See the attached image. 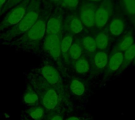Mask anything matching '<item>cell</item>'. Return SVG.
Instances as JSON below:
<instances>
[{"label": "cell", "mask_w": 135, "mask_h": 120, "mask_svg": "<svg viewBox=\"0 0 135 120\" xmlns=\"http://www.w3.org/2000/svg\"><path fill=\"white\" fill-rule=\"evenodd\" d=\"M40 0H32L28 10L21 20L13 28L3 31L0 35V39L5 41L16 39L18 36L22 35L28 31L38 20L42 11L40 7Z\"/></svg>", "instance_id": "6da1fadb"}, {"label": "cell", "mask_w": 135, "mask_h": 120, "mask_svg": "<svg viewBox=\"0 0 135 120\" xmlns=\"http://www.w3.org/2000/svg\"><path fill=\"white\" fill-rule=\"evenodd\" d=\"M48 16L41 13L36 23L21 37L17 38L14 45L25 50H36L46 35V24Z\"/></svg>", "instance_id": "7a4b0ae2"}, {"label": "cell", "mask_w": 135, "mask_h": 120, "mask_svg": "<svg viewBox=\"0 0 135 120\" xmlns=\"http://www.w3.org/2000/svg\"><path fill=\"white\" fill-rule=\"evenodd\" d=\"M115 9V0H104L100 3L95 13L94 29L99 31L106 28L114 16Z\"/></svg>", "instance_id": "3957f363"}, {"label": "cell", "mask_w": 135, "mask_h": 120, "mask_svg": "<svg viewBox=\"0 0 135 120\" xmlns=\"http://www.w3.org/2000/svg\"><path fill=\"white\" fill-rule=\"evenodd\" d=\"M32 0H23L9 9L0 23V31L16 26L25 15Z\"/></svg>", "instance_id": "277c9868"}, {"label": "cell", "mask_w": 135, "mask_h": 120, "mask_svg": "<svg viewBox=\"0 0 135 120\" xmlns=\"http://www.w3.org/2000/svg\"><path fill=\"white\" fill-rule=\"evenodd\" d=\"M38 95L42 104V107L47 112L55 111L59 105V94L57 90L48 84L45 80L39 84Z\"/></svg>", "instance_id": "5b68a950"}, {"label": "cell", "mask_w": 135, "mask_h": 120, "mask_svg": "<svg viewBox=\"0 0 135 120\" xmlns=\"http://www.w3.org/2000/svg\"><path fill=\"white\" fill-rule=\"evenodd\" d=\"M99 4L81 1L78 8L74 11L87 29H94L95 13Z\"/></svg>", "instance_id": "8992f818"}, {"label": "cell", "mask_w": 135, "mask_h": 120, "mask_svg": "<svg viewBox=\"0 0 135 120\" xmlns=\"http://www.w3.org/2000/svg\"><path fill=\"white\" fill-rule=\"evenodd\" d=\"M62 32L57 35H45L43 42L44 50L55 60L59 61L61 55Z\"/></svg>", "instance_id": "52a82bcc"}, {"label": "cell", "mask_w": 135, "mask_h": 120, "mask_svg": "<svg viewBox=\"0 0 135 120\" xmlns=\"http://www.w3.org/2000/svg\"><path fill=\"white\" fill-rule=\"evenodd\" d=\"M64 13L61 9H57L47 18L46 35H57L62 32L64 22Z\"/></svg>", "instance_id": "ba28073f"}, {"label": "cell", "mask_w": 135, "mask_h": 120, "mask_svg": "<svg viewBox=\"0 0 135 120\" xmlns=\"http://www.w3.org/2000/svg\"><path fill=\"white\" fill-rule=\"evenodd\" d=\"M127 21L126 17L121 14H115L111 19L108 25V33L110 37L119 38L126 33Z\"/></svg>", "instance_id": "9c48e42d"}, {"label": "cell", "mask_w": 135, "mask_h": 120, "mask_svg": "<svg viewBox=\"0 0 135 120\" xmlns=\"http://www.w3.org/2000/svg\"><path fill=\"white\" fill-rule=\"evenodd\" d=\"M63 29H65L66 32L74 35L81 34L85 31V27L84 26L79 17L76 14V13L74 12L64 18L62 30Z\"/></svg>", "instance_id": "30bf717a"}, {"label": "cell", "mask_w": 135, "mask_h": 120, "mask_svg": "<svg viewBox=\"0 0 135 120\" xmlns=\"http://www.w3.org/2000/svg\"><path fill=\"white\" fill-rule=\"evenodd\" d=\"M40 73L44 79L55 89L59 90L61 88V77L59 71L55 67L51 64H44L40 69Z\"/></svg>", "instance_id": "8fae6325"}, {"label": "cell", "mask_w": 135, "mask_h": 120, "mask_svg": "<svg viewBox=\"0 0 135 120\" xmlns=\"http://www.w3.org/2000/svg\"><path fill=\"white\" fill-rule=\"evenodd\" d=\"M119 13L124 17L135 20V0H117V8Z\"/></svg>", "instance_id": "7c38bea8"}, {"label": "cell", "mask_w": 135, "mask_h": 120, "mask_svg": "<svg viewBox=\"0 0 135 120\" xmlns=\"http://www.w3.org/2000/svg\"><path fill=\"white\" fill-rule=\"evenodd\" d=\"M108 54L107 51L97 50L93 54L92 66L97 72H101L106 69L108 62Z\"/></svg>", "instance_id": "4fadbf2b"}, {"label": "cell", "mask_w": 135, "mask_h": 120, "mask_svg": "<svg viewBox=\"0 0 135 120\" xmlns=\"http://www.w3.org/2000/svg\"><path fill=\"white\" fill-rule=\"evenodd\" d=\"M123 53L113 50L112 53L108 58V62L107 65V71L109 73H115L118 72L123 64Z\"/></svg>", "instance_id": "5bb4252c"}, {"label": "cell", "mask_w": 135, "mask_h": 120, "mask_svg": "<svg viewBox=\"0 0 135 120\" xmlns=\"http://www.w3.org/2000/svg\"><path fill=\"white\" fill-rule=\"evenodd\" d=\"M134 43V35L132 31H129L121 36V39L117 42L114 50L124 53Z\"/></svg>", "instance_id": "9a60e30c"}, {"label": "cell", "mask_w": 135, "mask_h": 120, "mask_svg": "<svg viewBox=\"0 0 135 120\" xmlns=\"http://www.w3.org/2000/svg\"><path fill=\"white\" fill-rule=\"evenodd\" d=\"M78 40L81 43V46L85 53L93 55L95 52H97L98 50L97 47L96 41H95V39L93 36L83 35Z\"/></svg>", "instance_id": "2e32d148"}, {"label": "cell", "mask_w": 135, "mask_h": 120, "mask_svg": "<svg viewBox=\"0 0 135 120\" xmlns=\"http://www.w3.org/2000/svg\"><path fill=\"white\" fill-rule=\"evenodd\" d=\"M98 50L107 51L110 46V36L107 31H99L94 36Z\"/></svg>", "instance_id": "e0dca14e"}, {"label": "cell", "mask_w": 135, "mask_h": 120, "mask_svg": "<svg viewBox=\"0 0 135 120\" xmlns=\"http://www.w3.org/2000/svg\"><path fill=\"white\" fill-rule=\"evenodd\" d=\"M73 68L77 73L84 75L90 71L91 64L86 57L82 56L79 59L73 62Z\"/></svg>", "instance_id": "ac0fdd59"}, {"label": "cell", "mask_w": 135, "mask_h": 120, "mask_svg": "<svg viewBox=\"0 0 135 120\" xmlns=\"http://www.w3.org/2000/svg\"><path fill=\"white\" fill-rule=\"evenodd\" d=\"M74 42V35L69 32H65L64 35L62 34L61 38V55L63 57H67V54L70 46Z\"/></svg>", "instance_id": "d6986e66"}, {"label": "cell", "mask_w": 135, "mask_h": 120, "mask_svg": "<svg viewBox=\"0 0 135 120\" xmlns=\"http://www.w3.org/2000/svg\"><path fill=\"white\" fill-rule=\"evenodd\" d=\"M23 101L28 106H36L40 103V97L38 94L32 88H28L23 96Z\"/></svg>", "instance_id": "ffe728a7"}, {"label": "cell", "mask_w": 135, "mask_h": 120, "mask_svg": "<svg viewBox=\"0 0 135 120\" xmlns=\"http://www.w3.org/2000/svg\"><path fill=\"white\" fill-rule=\"evenodd\" d=\"M83 53H84V51L81 46V43H80L79 40L77 39V40L74 41L72 46H70L68 54H67V57L70 60L74 61L79 59L81 57H82Z\"/></svg>", "instance_id": "44dd1931"}, {"label": "cell", "mask_w": 135, "mask_h": 120, "mask_svg": "<svg viewBox=\"0 0 135 120\" xmlns=\"http://www.w3.org/2000/svg\"><path fill=\"white\" fill-rule=\"evenodd\" d=\"M70 92L78 97H81L84 95L85 92V84L79 79H74L70 81Z\"/></svg>", "instance_id": "7402d4cb"}, {"label": "cell", "mask_w": 135, "mask_h": 120, "mask_svg": "<svg viewBox=\"0 0 135 120\" xmlns=\"http://www.w3.org/2000/svg\"><path fill=\"white\" fill-rule=\"evenodd\" d=\"M45 116V109L40 105L30 107L28 110V116L32 120H44Z\"/></svg>", "instance_id": "603a6c76"}, {"label": "cell", "mask_w": 135, "mask_h": 120, "mask_svg": "<svg viewBox=\"0 0 135 120\" xmlns=\"http://www.w3.org/2000/svg\"><path fill=\"white\" fill-rule=\"evenodd\" d=\"M81 0H61L59 5L64 9L68 11H76L81 4Z\"/></svg>", "instance_id": "cb8c5ba5"}, {"label": "cell", "mask_w": 135, "mask_h": 120, "mask_svg": "<svg viewBox=\"0 0 135 120\" xmlns=\"http://www.w3.org/2000/svg\"><path fill=\"white\" fill-rule=\"evenodd\" d=\"M135 57V43L132 45L129 49H127L124 53H123V68L127 67L130 64H131L134 61Z\"/></svg>", "instance_id": "d4e9b609"}, {"label": "cell", "mask_w": 135, "mask_h": 120, "mask_svg": "<svg viewBox=\"0 0 135 120\" xmlns=\"http://www.w3.org/2000/svg\"><path fill=\"white\" fill-rule=\"evenodd\" d=\"M23 0H8L6 6H4V8L2 9V11L0 13V17L5 13H6L9 9H11L13 6H15L16 5H17L18 3H20Z\"/></svg>", "instance_id": "484cf974"}, {"label": "cell", "mask_w": 135, "mask_h": 120, "mask_svg": "<svg viewBox=\"0 0 135 120\" xmlns=\"http://www.w3.org/2000/svg\"><path fill=\"white\" fill-rule=\"evenodd\" d=\"M44 120H63V116L59 112L55 111L47 112Z\"/></svg>", "instance_id": "4316f807"}, {"label": "cell", "mask_w": 135, "mask_h": 120, "mask_svg": "<svg viewBox=\"0 0 135 120\" xmlns=\"http://www.w3.org/2000/svg\"><path fill=\"white\" fill-rule=\"evenodd\" d=\"M7 1H8V0H0V13H1L2 9L4 8V6H6Z\"/></svg>", "instance_id": "83f0119b"}, {"label": "cell", "mask_w": 135, "mask_h": 120, "mask_svg": "<svg viewBox=\"0 0 135 120\" xmlns=\"http://www.w3.org/2000/svg\"><path fill=\"white\" fill-rule=\"evenodd\" d=\"M81 1H85V2H93V3H96V4H100L102 2H104V0H81Z\"/></svg>", "instance_id": "f1b7e54d"}, {"label": "cell", "mask_w": 135, "mask_h": 120, "mask_svg": "<svg viewBox=\"0 0 135 120\" xmlns=\"http://www.w3.org/2000/svg\"><path fill=\"white\" fill-rule=\"evenodd\" d=\"M66 120H82L80 117H77V116H72V117H70L68 119H66Z\"/></svg>", "instance_id": "f546056e"}, {"label": "cell", "mask_w": 135, "mask_h": 120, "mask_svg": "<svg viewBox=\"0 0 135 120\" xmlns=\"http://www.w3.org/2000/svg\"><path fill=\"white\" fill-rule=\"evenodd\" d=\"M61 0H48V2H52V3H59Z\"/></svg>", "instance_id": "4dcf8cb0"}, {"label": "cell", "mask_w": 135, "mask_h": 120, "mask_svg": "<svg viewBox=\"0 0 135 120\" xmlns=\"http://www.w3.org/2000/svg\"><path fill=\"white\" fill-rule=\"evenodd\" d=\"M22 120H30L29 119V117L28 116H25V117H23Z\"/></svg>", "instance_id": "1f68e13d"}, {"label": "cell", "mask_w": 135, "mask_h": 120, "mask_svg": "<svg viewBox=\"0 0 135 120\" xmlns=\"http://www.w3.org/2000/svg\"><path fill=\"white\" fill-rule=\"evenodd\" d=\"M133 63H134V64H135V57L134 59V61H133Z\"/></svg>", "instance_id": "d6a6232c"}]
</instances>
